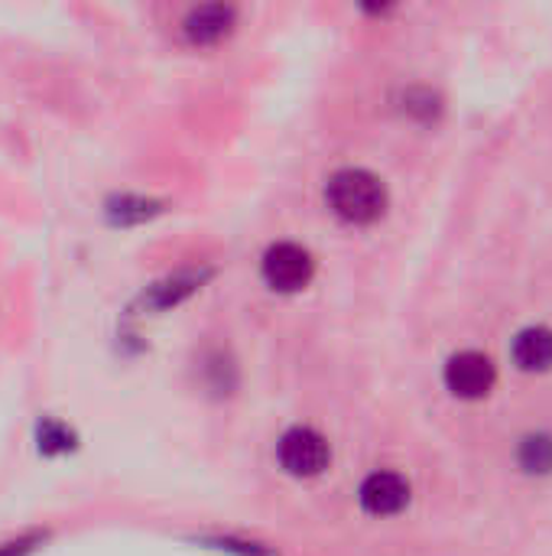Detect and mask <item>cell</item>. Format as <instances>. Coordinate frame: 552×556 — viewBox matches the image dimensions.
<instances>
[{
	"instance_id": "cell-1",
	"label": "cell",
	"mask_w": 552,
	"mask_h": 556,
	"mask_svg": "<svg viewBox=\"0 0 552 556\" xmlns=\"http://www.w3.org/2000/svg\"><path fill=\"white\" fill-rule=\"evenodd\" d=\"M325 199L332 212L351 225H371L387 208V189L384 182L368 169H342L329 179Z\"/></svg>"
},
{
	"instance_id": "cell-2",
	"label": "cell",
	"mask_w": 552,
	"mask_h": 556,
	"mask_svg": "<svg viewBox=\"0 0 552 556\" xmlns=\"http://www.w3.org/2000/svg\"><path fill=\"white\" fill-rule=\"evenodd\" d=\"M277 459H280L286 476H293V479H316V476H322L329 469L332 446H329V440L322 433H316L309 427H293L277 443Z\"/></svg>"
},
{
	"instance_id": "cell-3",
	"label": "cell",
	"mask_w": 552,
	"mask_h": 556,
	"mask_svg": "<svg viewBox=\"0 0 552 556\" xmlns=\"http://www.w3.org/2000/svg\"><path fill=\"white\" fill-rule=\"evenodd\" d=\"M312 254L293 241H280L264 254V280L277 293H299L312 280Z\"/></svg>"
},
{
	"instance_id": "cell-4",
	"label": "cell",
	"mask_w": 552,
	"mask_h": 556,
	"mask_svg": "<svg viewBox=\"0 0 552 556\" xmlns=\"http://www.w3.org/2000/svg\"><path fill=\"white\" fill-rule=\"evenodd\" d=\"M498 381L495 362L482 352H459L446 365V388L462 397V401H478L485 397Z\"/></svg>"
},
{
	"instance_id": "cell-5",
	"label": "cell",
	"mask_w": 552,
	"mask_h": 556,
	"mask_svg": "<svg viewBox=\"0 0 552 556\" xmlns=\"http://www.w3.org/2000/svg\"><path fill=\"white\" fill-rule=\"evenodd\" d=\"M358 502H361V508L368 515L390 518V515H400L410 505V485L397 472H374V476L364 479V485L358 492Z\"/></svg>"
},
{
	"instance_id": "cell-6",
	"label": "cell",
	"mask_w": 552,
	"mask_h": 556,
	"mask_svg": "<svg viewBox=\"0 0 552 556\" xmlns=\"http://www.w3.org/2000/svg\"><path fill=\"white\" fill-rule=\"evenodd\" d=\"M238 23V10L228 7V3H205V7H195L185 13L182 20V36L192 42V46H215L221 42Z\"/></svg>"
},
{
	"instance_id": "cell-7",
	"label": "cell",
	"mask_w": 552,
	"mask_h": 556,
	"mask_svg": "<svg viewBox=\"0 0 552 556\" xmlns=\"http://www.w3.org/2000/svg\"><path fill=\"white\" fill-rule=\"evenodd\" d=\"M205 277H208V270H176V274L156 280L153 287H146L143 296H140V303H143L146 309H153V313L172 309V306H179L182 300H189V296L205 283Z\"/></svg>"
},
{
	"instance_id": "cell-8",
	"label": "cell",
	"mask_w": 552,
	"mask_h": 556,
	"mask_svg": "<svg viewBox=\"0 0 552 556\" xmlns=\"http://www.w3.org/2000/svg\"><path fill=\"white\" fill-rule=\"evenodd\" d=\"M514 362L524 371H550L552 368V329L530 326L514 339Z\"/></svg>"
},
{
	"instance_id": "cell-9",
	"label": "cell",
	"mask_w": 552,
	"mask_h": 556,
	"mask_svg": "<svg viewBox=\"0 0 552 556\" xmlns=\"http://www.w3.org/2000/svg\"><path fill=\"white\" fill-rule=\"evenodd\" d=\"M156 212H163L159 202L153 199H143V195H114L107 199V218L111 225H140L146 218H153Z\"/></svg>"
},
{
	"instance_id": "cell-10",
	"label": "cell",
	"mask_w": 552,
	"mask_h": 556,
	"mask_svg": "<svg viewBox=\"0 0 552 556\" xmlns=\"http://www.w3.org/2000/svg\"><path fill=\"white\" fill-rule=\"evenodd\" d=\"M36 440H39L42 456H62V453L75 450V433L65 424H55V420H42Z\"/></svg>"
},
{
	"instance_id": "cell-11",
	"label": "cell",
	"mask_w": 552,
	"mask_h": 556,
	"mask_svg": "<svg viewBox=\"0 0 552 556\" xmlns=\"http://www.w3.org/2000/svg\"><path fill=\"white\" fill-rule=\"evenodd\" d=\"M521 466L527 472H537V476L552 472V437H530V440H524Z\"/></svg>"
},
{
	"instance_id": "cell-12",
	"label": "cell",
	"mask_w": 552,
	"mask_h": 556,
	"mask_svg": "<svg viewBox=\"0 0 552 556\" xmlns=\"http://www.w3.org/2000/svg\"><path fill=\"white\" fill-rule=\"evenodd\" d=\"M198 544L208 547V551H221V554L234 556H273L267 547L251 544V541H241V538H202Z\"/></svg>"
},
{
	"instance_id": "cell-13",
	"label": "cell",
	"mask_w": 552,
	"mask_h": 556,
	"mask_svg": "<svg viewBox=\"0 0 552 556\" xmlns=\"http://www.w3.org/2000/svg\"><path fill=\"white\" fill-rule=\"evenodd\" d=\"M42 541H46V534H23L16 541L0 544V556H29Z\"/></svg>"
}]
</instances>
